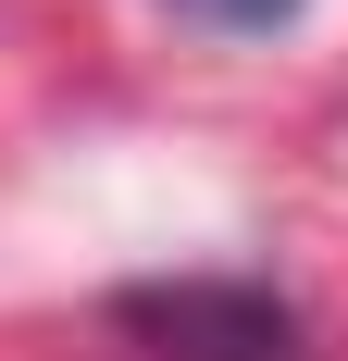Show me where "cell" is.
Wrapping results in <instances>:
<instances>
[{
	"label": "cell",
	"instance_id": "6da1fadb",
	"mask_svg": "<svg viewBox=\"0 0 348 361\" xmlns=\"http://www.w3.org/2000/svg\"><path fill=\"white\" fill-rule=\"evenodd\" d=\"M112 324L149 361H299V312L249 274H174V287H125Z\"/></svg>",
	"mask_w": 348,
	"mask_h": 361
},
{
	"label": "cell",
	"instance_id": "7a4b0ae2",
	"mask_svg": "<svg viewBox=\"0 0 348 361\" xmlns=\"http://www.w3.org/2000/svg\"><path fill=\"white\" fill-rule=\"evenodd\" d=\"M187 13H199V25H237V37H261V25H286L299 0H187Z\"/></svg>",
	"mask_w": 348,
	"mask_h": 361
}]
</instances>
